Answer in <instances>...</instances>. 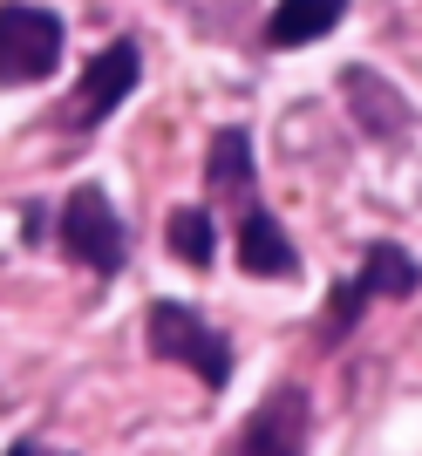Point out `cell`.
I'll list each match as a JSON object with an SVG mask.
<instances>
[{
    "label": "cell",
    "mask_w": 422,
    "mask_h": 456,
    "mask_svg": "<svg viewBox=\"0 0 422 456\" xmlns=\"http://www.w3.org/2000/svg\"><path fill=\"white\" fill-rule=\"evenodd\" d=\"M143 341H150L157 362H184L205 388H225V381H231V347H225V334H211L191 306L157 300V306H150V327H143Z\"/></svg>",
    "instance_id": "obj_1"
},
{
    "label": "cell",
    "mask_w": 422,
    "mask_h": 456,
    "mask_svg": "<svg viewBox=\"0 0 422 456\" xmlns=\"http://www.w3.org/2000/svg\"><path fill=\"white\" fill-rule=\"evenodd\" d=\"M61 69V20L35 0L0 7V82H48Z\"/></svg>",
    "instance_id": "obj_2"
},
{
    "label": "cell",
    "mask_w": 422,
    "mask_h": 456,
    "mask_svg": "<svg viewBox=\"0 0 422 456\" xmlns=\"http://www.w3.org/2000/svg\"><path fill=\"white\" fill-rule=\"evenodd\" d=\"M61 246H69V259L89 266V273L123 266V225H116L110 198H102L96 184H82L76 198H69V211H61Z\"/></svg>",
    "instance_id": "obj_3"
},
{
    "label": "cell",
    "mask_w": 422,
    "mask_h": 456,
    "mask_svg": "<svg viewBox=\"0 0 422 456\" xmlns=\"http://www.w3.org/2000/svg\"><path fill=\"white\" fill-rule=\"evenodd\" d=\"M136 76H143V61H136V48L130 41H116V48H102L89 69H82V82H76V95H69V110H61V123L69 130H89V123H102V116L123 102V95L136 89Z\"/></svg>",
    "instance_id": "obj_4"
},
{
    "label": "cell",
    "mask_w": 422,
    "mask_h": 456,
    "mask_svg": "<svg viewBox=\"0 0 422 456\" xmlns=\"http://www.w3.org/2000/svg\"><path fill=\"white\" fill-rule=\"evenodd\" d=\"M239 450L246 456H293L307 450V402H300V388H280L272 402H259L246 422V436H239Z\"/></svg>",
    "instance_id": "obj_5"
},
{
    "label": "cell",
    "mask_w": 422,
    "mask_h": 456,
    "mask_svg": "<svg viewBox=\"0 0 422 456\" xmlns=\"http://www.w3.org/2000/svg\"><path fill=\"white\" fill-rule=\"evenodd\" d=\"M239 259H246L252 280H293L300 273V252H293V239L280 232V218L266 205H252L239 218Z\"/></svg>",
    "instance_id": "obj_6"
},
{
    "label": "cell",
    "mask_w": 422,
    "mask_h": 456,
    "mask_svg": "<svg viewBox=\"0 0 422 456\" xmlns=\"http://www.w3.org/2000/svg\"><path fill=\"white\" fill-rule=\"evenodd\" d=\"M341 89H347V110H354V123H361L368 136H402L409 130V102L388 89L375 69H347Z\"/></svg>",
    "instance_id": "obj_7"
},
{
    "label": "cell",
    "mask_w": 422,
    "mask_h": 456,
    "mask_svg": "<svg viewBox=\"0 0 422 456\" xmlns=\"http://www.w3.org/2000/svg\"><path fill=\"white\" fill-rule=\"evenodd\" d=\"M341 14H347V0H280L266 20V41L272 48H307L327 28H341Z\"/></svg>",
    "instance_id": "obj_8"
},
{
    "label": "cell",
    "mask_w": 422,
    "mask_h": 456,
    "mask_svg": "<svg viewBox=\"0 0 422 456\" xmlns=\"http://www.w3.org/2000/svg\"><path fill=\"white\" fill-rule=\"evenodd\" d=\"M361 286H368V300L375 293H388V300H409L422 286V266L409 259L402 246H368V259H361Z\"/></svg>",
    "instance_id": "obj_9"
},
{
    "label": "cell",
    "mask_w": 422,
    "mask_h": 456,
    "mask_svg": "<svg viewBox=\"0 0 422 456\" xmlns=\"http://www.w3.org/2000/svg\"><path fill=\"white\" fill-rule=\"evenodd\" d=\"M164 239H171V252L184 259V266H198V273L211 266V246H218V232H211V211H205V205H177Z\"/></svg>",
    "instance_id": "obj_10"
},
{
    "label": "cell",
    "mask_w": 422,
    "mask_h": 456,
    "mask_svg": "<svg viewBox=\"0 0 422 456\" xmlns=\"http://www.w3.org/2000/svg\"><path fill=\"white\" fill-rule=\"evenodd\" d=\"M246 184H252V136L246 130H218V143H211V191L239 198Z\"/></svg>",
    "instance_id": "obj_11"
}]
</instances>
